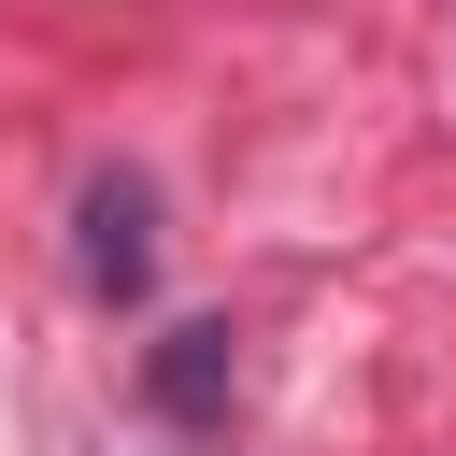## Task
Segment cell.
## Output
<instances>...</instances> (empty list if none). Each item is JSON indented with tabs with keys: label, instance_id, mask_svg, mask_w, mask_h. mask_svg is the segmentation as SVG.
Here are the masks:
<instances>
[{
	"label": "cell",
	"instance_id": "2",
	"mask_svg": "<svg viewBox=\"0 0 456 456\" xmlns=\"http://www.w3.org/2000/svg\"><path fill=\"white\" fill-rule=\"evenodd\" d=\"M157 399H171V413H214V399H228V328H171V342H157Z\"/></svg>",
	"mask_w": 456,
	"mask_h": 456
},
{
	"label": "cell",
	"instance_id": "1",
	"mask_svg": "<svg viewBox=\"0 0 456 456\" xmlns=\"http://www.w3.org/2000/svg\"><path fill=\"white\" fill-rule=\"evenodd\" d=\"M71 256H86V285H100V299H142V285H157V185H142V171H100V185H86V242H71Z\"/></svg>",
	"mask_w": 456,
	"mask_h": 456
}]
</instances>
